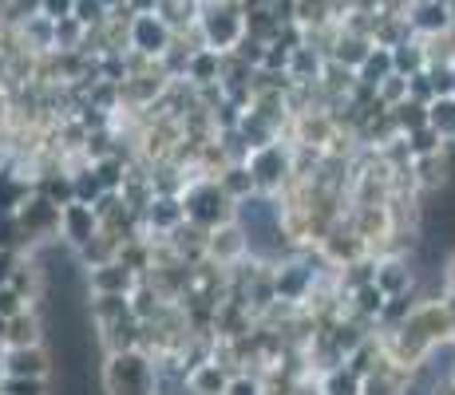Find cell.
Wrapping results in <instances>:
<instances>
[{
    "instance_id": "1",
    "label": "cell",
    "mask_w": 455,
    "mask_h": 395,
    "mask_svg": "<svg viewBox=\"0 0 455 395\" xmlns=\"http://www.w3.org/2000/svg\"><path fill=\"white\" fill-rule=\"evenodd\" d=\"M108 391L111 395H151L155 391V367L139 352H116L108 367Z\"/></svg>"
},
{
    "instance_id": "2",
    "label": "cell",
    "mask_w": 455,
    "mask_h": 395,
    "mask_svg": "<svg viewBox=\"0 0 455 395\" xmlns=\"http://www.w3.org/2000/svg\"><path fill=\"white\" fill-rule=\"evenodd\" d=\"M230 194H226L218 182H198V186H190V194L182 198V206H187V217L195 225H206V230H214L218 222H226L230 217Z\"/></svg>"
},
{
    "instance_id": "3",
    "label": "cell",
    "mask_w": 455,
    "mask_h": 395,
    "mask_svg": "<svg viewBox=\"0 0 455 395\" xmlns=\"http://www.w3.org/2000/svg\"><path fill=\"white\" fill-rule=\"evenodd\" d=\"M246 16L238 12V8H210V12L203 16V40H206V48H214V51H230V48H238L242 40H246Z\"/></svg>"
},
{
    "instance_id": "4",
    "label": "cell",
    "mask_w": 455,
    "mask_h": 395,
    "mask_svg": "<svg viewBox=\"0 0 455 395\" xmlns=\"http://www.w3.org/2000/svg\"><path fill=\"white\" fill-rule=\"evenodd\" d=\"M127 36L143 56H166V51L174 48V28H171V20H163L159 12L135 16V20L127 24Z\"/></svg>"
},
{
    "instance_id": "5",
    "label": "cell",
    "mask_w": 455,
    "mask_h": 395,
    "mask_svg": "<svg viewBox=\"0 0 455 395\" xmlns=\"http://www.w3.org/2000/svg\"><path fill=\"white\" fill-rule=\"evenodd\" d=\"M60 230H64L68 241L76 245H92L95 230H100V214H95L92 206H84V201H72V206H64V217H60Z\"/></svg>"
},
{
    "instance_id": "6",
    "label": "cell",
    "mask_w": 455,
    "mask_h": 395,
    "mask_svg": "<svg viewBox=\"0 0 455 395\" xmlns=\"http://www.w3.org/2000/svg\"><path fill=\"white\" fill-rule=\"evenodd\" d=\"M408 24H412L416 32H424V36H440V32L455 28V12H451V4H443V0H419Z\"/></svg>"
},
{
    "instance_id": "7",
    "label": "cell",
    "mask_w": 455,
    "mask_h": 395,
    "mask_svg": "<svg viewBox=\"0 0 455 395\" xmlns=\"http://www.w3.org/2000/svg\"><path fill=\"white\" fill-rule=\"evenodd\" d=\"M60 217H64V209H60L56 201H48V198H36V201H28V206L20 209V222H24V230L28 233L60 230Z\"/></svg>"
},
{
    "instance_id": "8",
    "label": "cell",
    "mask_w": 455,
    "mask_h": 395,
    "mask_svg": "<svg viewBox=\"0 0 455 395\" xmlns=\"http://www.w3.org/2000/svg\"><path fill=\"white\" fill-rule=\"evenodd\" d=\"M392 75H396V59H392V48H372L369 59L356 67V79H361L369 91H376V87H380L384 79H392Z\"/></svg>"
},
{
    "instance_id": "9",
    "label": "cell",
    "mask_w": 455,
    "mask_h": 395,
    "mask_svg": "<svg viewBox=\"0 0 455 395\" xmlns=\"http://www.w3.org/2000/svg\"><path fill=\"white\" fill-rule=\"evenodd\" d=\"M8 375H20V380H44L48 375V356L32 348H12L8 352Z\"/></svg>"
},
{
    "instance_id": "10",
    "label": "cell",
    "mask_w": 455,
    "mask_h": 395,
    "mask_svg": "<svg viewBox=\"0 0 455 395\" xmlns=\"http://www.w3.org/2000/svg\"><path fill=\"white\" fill-rule=\"evenodd\" d=\"M218 72H222V51H214V48H198V51H190V59H187V75L195 79V83H214V79H222Z\"/></svg>"
},
{
    "instance_id": "11",
    "label": "cell",
    "mask_w": 455,
    "mask_h": 395,
    "mask_svg": "<svg viewBox=\"0 0 455 395\" xmlns=\"http://www.w3.org/2000/svg\"><path fill=\"white\" fill-rule=\"evenodd\" d=\"M187 388L195 395H226V391H230V380L222 375V367H218V364H203V367H195V372H190Z\"/></svg>"
},
{
    "instance_id": "12",
    "label": "cell",
    "mask_w": 455,
    "mask_h": 395,
    "mask_svg": "<svg viewBox=\"0 0 455 395\" xmlns=\"http://www.w3.org/2000/svg\"><path fill=\"white\" fill-rule=\"evenodd\" d=\"M187 217V206L179 198H155L151 201V225H159L163 233H174L179 222Z\"/></svg>"
},
{
    "instance_id": "13",
    "label": "cell",
    "mask_w": 455,
    "mask_h": 395,
    "mask_svg": "<svg viewBox=\"0 0 455 395\" xmlns=\"http://www.w3.org/2000/svg\"><path fill=\"white\" fill-rule=\"evenodd\" d=\"M427 127L440 135H455V95H440L427 103Z\"/></svg>"
},
{
    "instance_id": "14",
    "label": "cell",
    "mask_w": 455,
    "mask_h": 395,
    "mask_svg": "<svg viewBox=\"0 0 455 395\" xmlns=\"http://www.w3.org/2000/svg\"><path fill=\"white\" fill-rule=\"evenodd\" d=\"M290 75L293 79H317L321 75V56L305 43V48H297L293 56H290Z\"/></svg>"
},
{
    "instance_id": "15",
    "label": "cell",
    "mask_w": 455,
    "mask_h": 395,
    "mask_svg": "<svg viewBox=\"0 0 455 395\" xmlns=\"http://www.w3.org/2000/svg\"><path fill=\"white\" fill-rule=\"evenodd\" d=\"M76 20L84 24H92V28H103L108 24V8H103V0H76Z\"/></svg>"
},
{
    "instance_id": "16",
    "label": "cell",
    "mask_w": 455,
    "mask_h": 395,
    "mask_svg": "<svg viewBox=\"0 0 455 395\" xmlns=\"http://www.w3.org/2000/svg\"><path fill=\"white\" fill-rule=\"evenodd\" d=\"M44 16H48V20H72L76 16V0H44V8H40Z\"/></svg>"
},
{
    "instance_id": "17",
    "label": "cell",
    "mask_w": 455,
    "mask_h": 395,
    "mask_svg": "<svg viewBox=\"0 0 455 395\" xmlns=\"http://www.w3.org/2000/svg\"><path fill=\"white\" fill-rule=\"evenodd\" d=\"M4 395H44V380H20V375H8Z\"/></svg>"
},
{
    "instance_id": "18",
    "label": "cell",
    "mask_w": 455,
    "mask_h": 395,
    "mask_svg": "<svg viewBox=\"0 0 455 395\" xmlns=\"http://www.w3.org/2000/svg\"><path fill=\"white\" fill-rule=\"evenodd\" d=\"M226 395H261V388L242 375V380H230V391H226Z\"/></svg>"
},
{
    "instance_id": "19",
    "label": "cell",
    "mask_w": 455,
    "mask_h": 395,
    "mask_svg": "<svg viewBox=\"0 0 455 395\" xmlns=\"http://www.w3.org/2000/svg\"><path fill=\"white\" fill-rule=\"evenodd\" d=\"M159 4H163V0H127V8H131V12H135V16L155 12V8H159Z\"/></svg>"
},
{
    "instance_id": "20",
    "label": "cell",
    "mask_w": 455,
    "mask_h": 395,
    "mask_svg": "<svg viewBox=\"0 0 455 395\" xmlns=\"http://www.w3.org/2000/svg\"><path fill=\"white\" fill-rule=\"evenodd\" d=\"M8 280H12V257H8V253L0 249V288H4Z\"/></svg>"
},
{
    "instance_id": "21",
    "label": "cell",
    "mask_w": 455,
    "mask_h": 395,
    "mask_svg": "<svg viewBox=\"0 0 455 395\" xmlns=\"http://www.w3.org/2000/svg\"><path fill=\"white\" fill-rule=\"evenodd\" d=\"M451 79H455V64H451ZM451 95H455V91H451Z\"/></svg>"
}]
</instances>
